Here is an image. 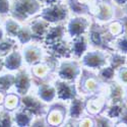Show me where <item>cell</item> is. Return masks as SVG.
I'll use <instances>...</instances> for the list:
<instances>
[{
  "instance_id": "obj_1",
  "label": "cell",
  "mask_w": 127,
  "mask_h": 127,
  "mask_svg": "<svg viewBox=\"0 0 127 127\" xmlns=\"http://www.w3.org/2000/svg\"><path fill=\"white\" fill-rule=\"evenodd\" d=\"M38 0H13L10 5V14L16 20H26L40 10Z\"/></svg>"
},
{
  "instance_id": "obj_2",
  "label": "cell",
  "mask_w": 127,
  "mask_h": 127,
  "mask_svg": "<svg viewBox=\"0 0 127 127\" xmlns=\"http://www.w3.org/2000/svg\"><path fill=\"white\" fill-rule=\"evenodd\" d=\"M67 12L66 9L62 5L59 4H54L52 3L48 8H46L43 13H42V17H43L47 22H57V20H62L65 18Z\"/></svg>"
},
{
  "instance_id": "obj_3",
  "label": "cell",
  "mask_w": 127,
  "mask_h": 127,
  "mask_svg": "<svg viewBox=\"0 0 127 127\" xmlns=\"http://www.w3.org/2000/svg\"><path fill=\"white\" fill-rule=\"evenodd\" d=\"M23 54L19 51L12 50L6 56H4V68L10 71L18 70L23 65Z\"/></svg>"
},
{
  "instance_id": "obj_4",
  "label": "cell",
  "mask_w": 127,
  "mask_h": 127,
  "mask_svg": "<svg viewBox=\"0 0 127 127\" xmlns=\"http://www.w3.org/2000/svg\"><path fill=\"white\" fill-rule=\"evenodd\" d=\"M15 91L18 95H27L28 91L31 88V77L26 71H19L14 75V84Z\"/></svg>"
},
{
  "instance_id": "obj_5",
  "label": "cell",
  "mask_w": 127,
  "mask_h": 127,
  "mask_svg": "<svg viewBox=\"0 0 127 127\" xmlns=\"http://www.w3.org/2000/svg\"><path fill=\"white\" fill-rule=\"evenodd\" d=\"M23 58L28 64H35L42 59V51L36 45L26 44V47L23 50Z\"/></svg>"
},
{
  "instance_id": "obj_6",
  "label": "cell",
  "mask_w": 127,
  "mask_h": 127,
  "mask_svg": "<svg viewBox=\"0 0 127 127\" xmlns=\"http://www.w3.org/2000/svg\"><path fill=\"white\" fill-rule=\"evenodd\" d=\"M87 28H88V22L82 17L72 18L67 26L68 33L71 37L81 36L84 33V31L87 30Z\"/></svg>"
},
{
  "instance_id": "obj_7",
  "label": "cell",
  "mask_w": 127,
  "mask_h": 127,
  "mask_svg": "<svg viewBox=\"0 0 127 127\" xmlns=\"http://www.w3.org/2000/svg\"><path fill=\"white\" fill-rule=\"evenodd\" d=\"M82 61H83V64L87 67L98 68V67H102L105 64V57L101 52L94 51V52L88 53L87 55H84Z\"/></svg>"
},
{
  "instance_id": "obj_8",
  "label": "cell",
  "mask_w": 127,
  "mask_h": 127,
  "mask_svg": "<svg viewBox=\"0 0 127 127\" xmlns=\"http://www.w3.org/2000/svg\"><path fill=\"white\" fill-rule=\"evenodd\" d=\"M79 73V68L72 62H66L63 63L60 66L59 69V75L61 78L66 79V80H71Z\"/></svg>"
},
{
  "instance_id": "obj_9",
  "label": "cell",
  "mask_w": 127,
  "mask_h": 127,
  "mask_svg": "<svg viewBox=\"0 0 127 127\" xmlns=\"http://www.w3.org/2000/svg\"><path fill=\"white\" fill-rule=\"evenodd\" d=\"M22 28L19 22L16 20L13 17H9L6 18L4 22V32H5V36L6 37H10V38H16L18 32Z\"/></svg>"
},
{
  "instance_id": "obj_10",
  "label": "cell",
  "mask_w": 127,
  "mask_h": 127,
  "mask_svg": "<svg viewBox=\"0 0 127 127\" xmlns=\"http://www.w3.org/2000/svg\"><path fill=\"white\" fill-rule=\"evenodd\" d=\"M30 29H31V32H32V34H33V36H35V37L46 36L47 32L49 30V25H48L47 20L42 18V19H38V20H35V22L32 23Z\"/></svg>"
},
{
  "instance_id": "obj_11",
  "label": "cell",
  "mask_w": 127,
  "mask_h": 127,
  "mask_svg": "<svg viewBox=\"0 0 127 127\" xmlns=\"http://www.w3.org/2000/svg\"><path fill=\"white\" fill-rule=\"evenodd\" d=\"M56 95L61 100H69L73 98V88L66 82H59L56 86Z\"/></svg>"
},
{
  "instance_id": "obj_12",
  "label": "cell",
  "mask_w": 127,
  "mask_h": 127,
  "mask_svg": "<svg viewBox=\"0 0 127 127\" xmlns=\"http://www.w3.org/2000/svg\"><path fill=\"white\" fill-rule=\"evenodd\" d=\"M12 119L17 126H28L31 123V115L25 109H18L14 113Z\"/></svg>"
},
{
  "instance_id": "obj_13",
  "label": "cell",
  "mask_w": 127,
  "mask_h": 127,
  "mask_svg": "<svg viewBox=\"0 0 127 127\" xmlns=\"http://www.w3.org/2000/svg\"><path fill=\"white\" fill-rule=\"evenodd\" d=\"M24 107H25V110H27L29 113H32V114H37L38 112H40V109H41V103L32 98L30 96H26L23 98V101H22Z\"/></svg>"
},
{
  "instance_id": "obj_14",
  "label": "cell",
  "mask_w": 127,
  "mask_h": 127,
  "mask_svg": "<svg viewBox=\"0 0 127 127\" xmlns=\"http://www.w3.org/2000/svg\"><path fill=\"white\" fill-rule=\"evenodd\" d=\"M15 48V40L10 37H4L0 41V56H6Z\"/></svg>"
},
{
  "instance_id": "obj_15",
  "label": "cell",
  "mask_w": 127,
  "mask_h": 127,
  "mask_svg": "<svg viewBox=\"0 0 127 127\" xmlns=\"http://www.w3.org/2000/svg\"><path fill=\"white\" fill-rule=\"evenodd\" d=\"M56 96V90L54 88L50 86H41L39 88V97L45 102H51Z\"/></svg>"
},
{
  "instance_id": "obj_16",
  "label": "cell",
  "mask_w": 127,
  "mask_h": 127,
  "mask_svg": "<svg viewBox=\"0 0 127 127\" xmlns=\"http://www.w3.org/2000/svg\"><path fill=\"white\" fill-rule=\"evenodd\" d=\"M14 84V75L6 73V74L0 75V91L5 93L8 92Z\"/></svg>"
},
{
  "instance_id": "obj_17",
  "label": "cell",
  "mask_w": 127,
  "mask_h": 127,
  "mask_svg": "<svg viewBox=\"0 0 127 127\" xmlns=\"http://www.w3.org/2000/svg\"><path fill=\"white\" fill-rule=\"evenodd\" d=\"M18 104H19V99L14 94H9L4 98L3 105H4V108L8 111L16 110V108L18 107Z\"/></svg>"
},
{
  "instance_id": "obj_18",
  "label": "cell",
  "mask_w": 127,
  "mask_h": 127,
  "mask_svg": "<svg viewBox=\"0 0 127 127\" xmlns=\"http://www.w3.org/2000/svg\"><path fill=\"white\" fill-rule=\"evenodd\" d=\"M32 38H33V34H32V32H31V29L28 28V27H22L20 28L18 34L16 36V39L24 45L28 44L29 42L32 40Z\"/></svg>"
},
{
  "instance_id": "obj_19",
  "label": "cell",
  "mask_w": 127,
  "mask_h": 127,
  "mask_svg": "<svg viewBox=\"0 0 127 127\" xmlns=\"http://www.w3.org/2000/svg\"><path fill=\"white\" fill-rule=\"evenodd\" d=\"M86 50H87V42L84 41V39L81 38V36L75 37L74 44L72 45V51L74 52V54L79 56L83 54Z\"/></svg>"
},
{
  "instance_id": "obj_20",
  "label": "cell",
  "mask_w": 127,
  "mask_h": 127,
  "mask_svg": "<svg viewBox=\"0 0 127 127\" xmlns=\"http://www.w3.org/2000/svg\"><path fill=\"white\" fill-rule=\"evenodd\" d=\"M63 119V115L59 110H53L49 116H48V123L55 125V124H59Z\"/></svg>"
},
{
  "instance_id": "obj_21",
  "label": "cell",
  "mask_w": 127,
  "mask_h": 127,
  "mask_svg": "<svg viewBox=\"0 0 127 127\" xmlns=\"http://www.w3.org/2000/svg\"><path fill=\"white\" fill-rule=\"evenodd\" d=\"M82 113V104L80 101H73L71 109H70V115L72 118H77L80 116V114Z\"/></svg>"
},
{
  "instance_id": "obj_22",
  "label": "cell",
  "mask_w": 127,
  "mask_h": 127,
  "mask_svg": "<svg viewBox=\"0 0 127 127\" xmlns=\"http://www.w3.org/2000/svg\"><path fill=\"white\" fill-rule=\"evenodd\" d=\"M10 3L9 0H0V14H7L10 12Z\"/></svg>"
},
{
  "instance_id": "obj_23",
  "label": "cell",
  "mask_w": 127,
  "mask_h": 127,
  "mask_svg": "<svg viewBox=\"0 0 127 127\" xmlns=\"http://www.w3.org/2000/svg\"><path fill=\"white\" fill-rule=\"evenodd\" d=\"M34 73L40 77H43L47 73V67L44 65H38L34 68Z\"/></svg>"
},
{
  "instance_id": "obj_24",
  "label": "cell",
  "mask_w": 127,
  "mask_h": 127,
  "mask_svg": "<svg viewBox=\"0 0 127 127\" xmlns=\"http://www.w3.org/2000/svg\"><path fill=\"white\" fill-rule=\"evenodd\" d=\"M119 47H120V49L123 50L124 52H127V39H125V40H123L122 42H120Z\"/></svg>"
},
{
  "instance_id": "obj_25",
  "label": "cell",
  "mask_w": 127,
  "mask_h": 127,
  "mask_svg": "<svg viewBox=\"0 0 127 127\" xmlns=\"http://www.w3.org/2000/svg\"><path fill=\"white\" fill-rule=\"evenodd\" d=\"M4 37H5V32H4V29H3L2 27H0V41H1Z\"/></svg>"
},
{
  "instance_id": "obj_26",
  "label": "cell",
  "mask_w": 127,
  "mask_h": 127,
  "mask_svg": "<svg viewBox=\"0 0 127 127\" xmlns=\"http://www.w3.org/2000/svg\"><path fill=\"white\" fill-rule=\"evenodd\" d=\"M2 68H4V59L2 56H0V71L2 70Z\"/></svg>"
},
{
  "instance_id": "obj_27",
  "label": "cell",
  "mask_w": 127,
  "mask_h": 127,
  "mask_svg": "<svg viewBox=\"0 0 127 127\" xmlns=\"http://www.w3.org/2000/svg\"><path fill=\"white\" fill-rule=\"evenodd\" d=\"M4 102V95H3V92L0 91V105L3 104Z\"/></svg>"
},
{
  "instance_id": "obj_28",
  "label": "cell",
  "mask_w": 127,
  "mask_h": 127,
  "mask_svg": "<svg viewBox=\"0 0 127 127\" xmlns=\"http://www.w3.org/2000/svg\"><path fill=\"white\" fill-rule=\"evenodd\" d=\"M116 1H118V2H124L125 0H116Z\"/></svg>"
},
{
  "instance_id": "obj_29",
  "label": "cell",
  "mask_w": 127,
  "mask_h": 127,
  "mask_svg": "<svg viewBox=\"0 0 127 127\" xmlns=\"http://www.w3.org/2000/svg\"><path fill=\"white\" fill-rule=\"evenodd\" d=\"M0 25H1V20H0Z\"/></svg>"
}]
</instances>
